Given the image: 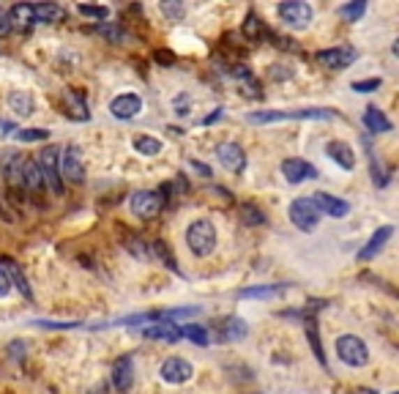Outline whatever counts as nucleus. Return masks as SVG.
<instances>
[{
    "label": "nucleus",
    "instance_id": "f257e3e1",
    "mask_svg": "<svg viewBox=\"0 0 399 394\" xmlns=\"http://www.w3.org/2000/svg\"><path fill=\"white\" fill-rule=\"evenodd\" d=\"M329 121L333 118V110L326 107H312V110H260V112H249L246 121L249 124H279V121Z\"/></svg>",
    "mask_w": 399,
    "mask_h": 394
},
{
    "label": "nucleus",
    "instance_id": "f03ea898",
    "mask_svg": "<svg viewBox=\"0 0 399 394\" xmlns=\"http://www.w3.org/2000/svg\"><path fill=\"white\" fill-rule=\"evenodd\" d=\"M186 247L192 249V255L197 258H208L216 247V228L211 219H197L186 230Z\"/></svg>",
    "mask_w": 399,
    "mask_h": 394
},
{
    "label": "nucleus",
    "instance_id": "7ed1b4c3",
    "mask_svg": "<svg viewBox=\"0 0 399 394\" xmlns=\"http://www.w3.org/2000/svg\"><path fill=\"white\" fill-rule=\"evenodd\" d=\"M58 159H61V151L55 148V145H50V148H44L41 154H38V159H36V167H38V173H41V181H44V187L52 192V195H63V178H61V167H58Z\"/></svg>",
    "mask_w": 399,
    "mask_h": 394
},
{
    "label": "nucleus",
    "instance_id": "20e7f679",
    "mask_svg": "<svg viewBox=\"0 0 399 394\" xmlns=\"http://www.w3.org/2000/svg\"><path fill=\"white\" fill-rule=\"evenodd\" d=\"M336 356L339 361H345L347 367H364L369 361V348L361 337L356 334H342L336 340Z\"/></svg>",
    "mask_w": 399,
    "mask_h": 394
},
{
    "label": "nucleus",
    "instance_id": "39448f33",
    "mask_svg": "<svg viewBox=\"0 0 399 394\" xmlns=\"http://www.w3.org/2000/svg\"><path fill=\"white\" fill-rule=\"evenodd\" d=\"M167 187L162 192H151V189H142V192H134L132 195V214L137 219H153V217H159L162 214V208H165L167 203Z\"/></svg>",
    "mask_w": 399,
    "mask_h": 394
},
{
    "label": "nucleus",
    "instance_id": "423d86ee",
    "mask_svg": "<svg viewBox=\"0 0 399 394\" xmlns=\"http://www.w3.org/2000/svg\"><path fill=\"white\" fill-rule=\"evenodd\" d=\"M276 14H279V20H282L287 28H293V31H303V28L315 20L312 6H309V3H303V0L279 3V6H276Z\"/></svg>",
    "mask_w": 399,
    "mask_h": 394
},
{
    "label": "nucleus",
    "instance_id": "0eeeda50",
    "mask_svg": "<svg viewBox=\"0 0 399 394\" xmlns=\"http://www.w3.org/2000/svg\"><path fill=\"white\" fill-rule=\"evenodd\" d=\"M290 222L303 233H312L320 225V211L315 208V203L309 197H299L290 203Z\"/></svg>",
    "mask_w": 399,
    "mask_h": 394
},
{
    "label": "nucleus",
    "instance_id": "6e6552de",
    "mask_svg": "<svg viewBox=\"0 0 399 394\" xmlns=\"http://www.w3.org/2000/svg\"><path fill=\"white\" fill-rule=\"evenodd\" d=\"M61 167V178L68 184H85V164H82V151L77 145H68L58 159Z\"/></svg>",
    "mask_w": 399,
    "mask_h": 394
},
{
    "label": "nucleus",
    "instance_id": "1a4fd4ad",
    "mask_svg": "<svg viewBox=\"0 0 399 394\" xmlns=\"http://www.w3.org/2000/svg\"><path fill=\"white\" fill-rule=\"evenodd\" d=\"M356 61H359V52H356V47H347V44L331 47V50H320V52H317V64L326 66V68H336V71L350 68Z\"/></svg>",
    "mask_w": 399,
    "mask_h": 394
},
{
    "label": "nucleus",
    "instance_id": "9d476101",
    "mask_svg": "<svg viewBox=\"0 0 399 394\" xmlns=\"http://www.w3.org/2000/svg\"><path fill=\"white\" fill-rule=\"evenodd\" d=\"M216 159L222 162L225 170H230L235 175L246 170V154H243V148H241L238 143H222V145L216 148Z\"/></svg>",
    "mask_w": 399,
    "mask_h": 394
},
{
    "label": "nucleus",
    "instance_id": "9b49d317",
    "mask_svg": "<svg viewBox=\"0 0 399 394\" xmlns=\"http://www.w3.org/2000/svg\"><path fill=\"white\" fill-rule=\"evenodd\" d=\"M112 386L115 392L129 394L134 386V359L132 356H121L112 364Z\"/></svg>",
    "mask_w": 399,
    "mask_h": 394
},
{
    "label": "nucleus",
    "instance_id": "f8f14e48",
    "mask_svg": "<svg viewBox=\"0 0 399 394\" xmlns=\"http://www.w3.org/2000/svg\"><path fill=\"white\" fill-rule=\"evenodd\" d=\"M309 200L315 203V208H317L320 214H329V217H333V219H339V217H347V214H350V203H345V200H339V197L329 195V192H315Z\"/></svg>",
    "mask_w": 399,
    "mask_h": 394
},
{
    "label": "nucleus",
    "instance_id": "ddd939ff",
    "mask_svg": "<svg viewBox=\"0 0 399 394\" xmlns=\"http://www.w3.org/2000/svg\"><path fill=\"white\" fill-rule=\"evenodd\" d=\"M110 112L115 118H121V121H129V118L142 112V98L137 94H121V96H115L110 101Z\"/></svg>",
    "mask_w": 399,
    "mask_h": 394
},
{
    "label": "nucleus",
    "instance_id": "4468645a",
    "mask_svg": "<svg viewBox=\"0 0 399 394\" xmlns=\"http://www.w3.org/2000/svg\"><path fill=\"white\" fill-rule=\"evenodd\" d=\"M192 375H195V367L181 356H172V359H167L162 364V378L167 384H186Z\"/></svg>",
    "mask_w": 399,
    "mask_h": 394
},
{
    "label": "nucleus",
    "instance_id": "2eb2a0df",
    "mask_svg": "<svg viewBox=\"0 0 399 394\" xmlns=\"http://www.w3.org/2000/svg\"><path fill=\"white\" fill-rule=\"evenodd\" d=\"M282 173H285V181H287V184H301V181L317 178V167L309 164L306 159H285V162H282Z\"/></svg>",
    "mask_w": 399,
    "mask_h": 394
},
{
    "label": "nucleus",
    "instance_id": "dca6fc26",
    "mask_svg": "<svg viewBox=\"0 0 399 394\" xmlns=\"http://www.w3.org/2000/svg\"><path fill=\"white\" fill-rule=\"evenodd\" d=\"M391 235H394V228H391V225H383V228L375 230V233H372V238L366 241V247L359 252V261H364V263L372 261V258H375V255H377V252L391 241Z\"/></svg>",
    "mask_w": 399,
    "mask_h": 394
},
{
    "label": "nucleus",
    "instance_id": "f3484780",
    "mask_svg": "<svg viewBox=\"0 0 399 394\" xmlns=\"http://www.w3.org/2000/svg\"><path fill=\"white\" fill-rule=\"evenodd\" d=\"M22 187H25V195H41L47 189L33 159H22Z\"/></svg>",
    "mask_w": 399,
    "mask_h": 394
},
{
    "label": "nucleus",
    "instance_id": "a211bd4d",
    "mask_svg": "<svg viewBox=\"0 0 399 394\" xmlns=\"http://www.w3.org/2000/svg\"><path fill=\"white\" fill-rule=\"evenodd\" d=\"M140 331H142V337L159 340V342H178L181 340L178 323H151V326H142Z\"/></svg>",
    "mask_w": 399,
    "mask_h": 394
},
{
    "label": "nucleus",
    "instance_id": "6ab92c4d",
    "mask_svg": "<svg viewBox=\"0 0 399 394\" xmlns=\"http://www.w3.org/2000/svg\"><path fill=\"white\" fill-rule=\"evenodd\" d=\"M329 156H331L333 162L339 164L342 170H353L356 167V154H353V148L347 145V143H342V140H333V143H329Z\"/></svg>",
    "mask_w": 399,
    "mask_h": 394
},
{
    "label": "nucleus",
    "instance_id": "aec40b11",
    "mask_svg": "<svg viewBox=\"0 0 399 394\" xmlns=\"http://www.w3.org/2000/svg\"><path fill=\"white\" fill-rule=\"evenodd\" d=\"M33 17H36V22H41V25H55V22H63L66 11H63L58 3H36Z\"/></svg>",
    "mask_w": 399,
    "mask_h": 394
},
{
    "label": "nucleus",
    "instance_id": "412c9836",
    "mask_svg": "<svg viewBox=\"0 0 399 394\" xmlns=\"http://www.w3.org/2000/svg\"><path fill=\"white\" fill-rule=\"evenodd\" d=\"M3 265V271H6V277H8V282H11V288H17L20 293L25 296V298H33V293H31V285H28V279H25V274H22V268L17 265L14 261H0Z\"/></svg>",
    "mask_w": 399,
    "mask_h": 394
},
{
    "label": "nucleus",
    "instance_id": "4be33fe9",
    "mask_svg": "<svg viewBox=\"0 0 399 394\" xmlns=\"http://www.w3.org/2000/svg\"><path fill=\"white\" fill-rule=\"evenodd\" d=\"M290 285L287 282H276V285H257V288H243L238 291V298H276V296L287 293Z\"/></svg>",
    "mask_w": 399,
    "mask_h": 394
},
{
    "label": "nucleus",
    "instance_id": "5701e85b",
    "mask_svg": "<svg viewBox=\"0 0 399 394\" xmlns=\"http://www.w3.org/2000/svg\"><path fill=\"white\" fill-rule=\"evenodd\" d=\"M364 126L372 134H386V131H391V121L375 107V104H369L364 110Z\"/></svg>",
    "mask_w": 399,
    "mask_h": 394
},
{
    "label": "nucleus",
    "instance_id": "b1692460",
    "mask_svg": "<svg viewBox=\"0 0 399 394\" xmlns=\"http://www.w3.org/2000/svg\"><path fill=\"white\" fill-rule=\"evenodd\" d=\"M246 334H249L246 321H241V318H225V321H222L219 337H222L225 342H238V340H243Z\"/></svg>",
    "mask_w": 399,
    "mask_h": 394
},
{
    "label": "nucleus",
    "instance_id": "393cba45",
    "mask_svg": "<svg viewBox=\"0 0 399 394\" xmlns=\"http://www.w3.org/2000/svg\"><path fill=\"white\" fill-rule=\"evenodd\" d=\"M8 20H11V28L20 25V28H31L36 25V17H33V3H17L8 8Z\"/></svg>",
    "mask_w": 399,
    "mask_h": 394
},
{
    "label": "nucleus",
    "instance_id": "a878e982",
    "mask_svg": "<svg viewBox=\"0 0 399 394\" xmlns=\"http://www.w3.org/2000/svg\"><path fill=\"white\" fill-rule=\"evenodd\" d=\"M243 36H246L249 41H263L271 33L266 31V22L252 11V14H246V20H243Z\"/></svg>",
    "mask_w": 399,
    "mask_h": 394
},
{
    "label": "nucleus",
    "instance_id": "bb28decb",
    "mask_svg": "<svg viewBox=\"0 0 399 394\" xmlns=\"http://www.w3.org/2000/svg\"><path fill=\"white\" fill-rule=\"evenodd\" d=\"M8 107L17 112V115H31L36 110V101L31 94H25V91H11L8 94Z\"/></svg>",
    "mask_w": 399,
    "mask_h": 394
},
{
    "label": "nucleus",
    "instance_id": "cd10ccee",
    "mask_svg": "<svg viewBox=\"0 0 399 394\" xmlns=\"http://www.w3.org/2000/svg\"><path fill=\"white\" fill-rule=\"evenodd\" d=\"M134 151L137 154H142V156H159L162 154V140H156V137H148V134H140V137H134Z\"/></svg>",
    "mask_w": 399,
    "mask_h": 394
},
{
    "label": "nucleus",
    "instance_id": "c85d7f7f",
    "mask_svg": "<svg viewBox=\"0 0 399 394\" xmlns=\"http://www.w3.org/2000/svg\"><path fill=\"white\" fill-rule=\"evenodd\" d=\"M364 11H366L364 0H353V3L339 6V17H342V22H359V20L364 17Z\"/></svg>",
    "mask_w": 399,
    "mask_h": 394
},
{
    "label": "nucleus",
    "instance_id": "c756f323",
    "mask_svg": "<svg viewBox=\"0 0 399 394\" xmlns=\"http://www.w3.org/2000/svg\"><path fill=\"white\" fill-rule=\"evenodd\" d=\"M178 331H181V337H186V340H192L195 345H208L211 340H208V331L197 323H178Z\"/></svg>",
    "mask_w": 399,
    "mask_h": 394
},
{
    "label": "nucleus",
    "instance_id": "7c9ffc66",
    "mask_svg": "<svg viewBox=\"0 0 399 394\" xmlns=\"http://www.w3.org/2000/svg\"><path fill=\"white\" fill-rule=\"evenodd\" d=\"M306 337H309V342H312V351H315L317 361L326 367V353H323V345H320V334H317V323H315V321H309V323H306Z\"/></svg>",
    "mask_w": 399,
    "mask_h": 394
},
{
    "label": "nucleus",
    "instance_id": "2f4dec72",
    "mask_svg": "<svg viewBox=\"0 0 399 394\" xmlns=\"http://www.w3.org/2000/svg\"><path fill=\"white\" fill-rule=\"evenodd\" d=\"M366 154H369V167H372V181H375V187H386L389 184V173L383 170V164L375 159V154L366 148Z\"/></svg>",
    "mask_w": 399,
    "mask_h": 394
},
{
    "label": "nucleus",
    "instance_id": "473e14b6",
    "mask_svg": "<svg viewBox=\"0 0 399 394\" xmlns=\"http://www.w3.org/2000/svg\"><path fill=\"white\" fill-rule=\"evenodd\" d=\"M77 11H80L82 17H88V20H107V17H110V8H107V6H88V3H80Z\"/></svg>",
    "mask_w": 399,
    "mask_h": 394
},
{
    "label": "nucleus",
    "instance_id": "72a5a7b5",
    "mask_svg": "<svg viewBox=\"0 0 399 394\" xmlns=\"http://www.w3.org/2000/svg\"><path fill=\"white\" fill-rule=\"evenodd\" d=\"M14 137L20 143H41V140H50V131L47 129H20L14 131Z\"/></svg>",
    "mask_w": 399,
    "mask_h": 394
},
{
    "label": "nucleus",
    "instance_id": "f704fd0d",
    "mask_svg": "<svg viewBox=\"0 0 399 394\" xmlns=\"http://www.w3.org/2000/svg\"><path fill=\"white\" fill-rule=\"evenodd\" d=\"M241 217H243V225H263V222H266L263 211H260V208H255L252 203L241 208Z\"/></svg>",
    "mask_w": 399,
    "mask_h": 394
},
{
    "label": "nucleus",
    "instance_id": "c9c22d12",
    "mask_svg": "<svg viewBox=\"0 0 399 394\" xmlns=\"http://www.w3.org/2000/svg\"><path fill=\"white\" fill-rule=\"evenodd\" d=\"M153 252H156V255H159V258L165 261V265H167V268H170V271H175V274H178V265H175V258H172V252L167 249L165 241H153Z\"/></svg>",
    "mask_w": 399,
    "mask_h": 394
},
{
    "label": "nucleus",
    "instance_id": "e433bc0d",
    "mask_svg": "<svg viewBox=\"0 0 399 394\" xmlns=\"http://www.w3.org/2000/svg\"><path fill=\"white\" fill-rule=\"evenodd\" d=\"M380 85H383L380 77H369V80H356V82H353V91H356V94H372V91H377Z\"/></svg>",
    "mask_w": 399,
    "mask_h": 394
},
{
    "label": "nucleus",
    "instance_id": "4c0bfd02",
    "mask_svg": "<svg viewBox=\"0 0 399 394\" xmlns=\"http://www.w3.org/2000/svg\"><path fill=\"white\" fill-rule=\"evenodd\" d=\"M96 31H99L101 36H107L110 41H118V44H121V41H126V36H123V31H121L118 25H99Z\"/></svg>",
    "mask_w": 399,
    "mask_h": 394
},
{
    "label": "nucleus",
    "instance_id": "58836bf2",
    "mask_svg": "<svg viewBox=\"0 0 399 394\" xmlns=\"http://www.w3.org/2000/svg\"><path fill=\"white\" fill-rule=\"evenodd\" d=\"M11 33V20H8V11L0 6V38Z\"/></svg>",
    "mask_w": 399,
    "mask_h": 394
},
{
    "label": "nucleus",
    "instance_id": "ea45409f",
    "mask_svg": "<svg viewBox=\"0 0 399 394\" xmlns=\"http://www.w3.org/2000/svg\"><path fill=\"white\" fill-rule=\"evenodd\" d=\"M162 11L170 14L172 20H181V17H183V6H170V3H162Z\"/></svg>",
    "mask_w": 399,
    "mask_h": 394
},
{
    "label": "nucleus",
    "instance_id": "a19ab883",
    "mask_svg": "<svg viewBox=\"0 0 399 394\" xmlns=\"http://www.w3.org/2000/svg\"><path fill=\"white\" fill-rule=\"evenodd\" d=\"M153 58L165 66H175V55H172V52H167V50H156V55H153Z\"/></svg>",
    "mask_w": 399,
    "mask_h": 394
},
{
    "label": "nucleus",
    "instance_id": "79ce46f5",
    "mask_svg": "<svg viewBox=\"0 0 399 394\" xmlns=\"http://www.w3.org/2000/svg\"><path fill=\"white\" fill-rule=\"evenodd\" d=\"M8 293H11V282H8L6 271L0 268V296H8Z\"/></svg>",
    "mask_w": 399,
    "mask_h": 394
},
{
    "label": "nucleus",
    "instance_id": "37998d69",
    "mask_svg": "<svg viewBox=\"0 0 399 394\" xmlns=\"http://www.w3.org/2000/svg\"><path fill=\"white\" fill-rule=\"evenodd\" d=\"M186 104H189V96H178L175 98V112H178V115H186V112H189V110H186Z\"/></svg>",
    "mask_w": 399,
    "mask_h": 394
},
{
    "label": "nucleus",
    "instance_id": "c03bdc74",
    "mask_svg": "<svg viewBox=\"0 0 399 394\" xmlns=\"http://www.w3.org/2000/svg\"><path fill=\"white\" fill-rule=\"evenodd\" d=\"M192 167L197 170V173H200V175H202V178H211V167H208V164H202V162H192Z\"/></svg>",
    "mask_w": 399,
    "mask_h": 394
},
{
    "label": "nucleus",
    "instance_id": "a18cd8bd",
    "mask_svg": "<svg viewBox=\"0 0 399 394\" xmlns=\"http://www.w3.org/2000/svg\"><path fill=\"white\" fill-rule=\"evenodd\" d=\"M222 115H225V110H213V112H211V115H208V118H205L202 124H205V126H211V124H216V121H219Z\"/></svg>",
    "mask_w": 399,
    "mask_h": 394
}]
</instances>
